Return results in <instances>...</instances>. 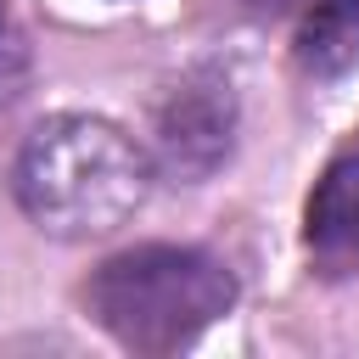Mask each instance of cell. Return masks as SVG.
Instances as JSON below:
<instances>
[{
	"mask_svg": "<svg viewBox=\"0 0 359 359\" xmlns=\"http://www.w3.org/2000/svg\"><path fill=\"white\" fill-rule=\"evenodd\" d=\"M297 62L314 79H342L359 62V0H309L297 22Z\"/></svg>",
	"mask_w": 359,
	"mask_h": 359,
	"instance_id": "5",
	"label": "cell"
},
{
	"mask_svg": "<svg viewBox=\"0 0 359 359\" xmlns=\"http://www.w3.org/2000/svg\"><path fill=\"white\" fill-rule=\"evenodd\" d=\"M252 6H275V0H252Z\"/></svg>",
	"mask_w": 359,
	"mask_h": 359,
	"instance_id": "6",
	"label": "cell"
},
{
	"mask_svg": "<svg viewBox=\"0 0 359 359\" xmlns=\"http://www.w3.org/2000/svg\"><path fill=\"white\" fill-rule=\"evenodd\" d=\"M236 84L219 67L180 73L151 118V174H168L180 185H202L236 146Z\"/></svg>",
	"mask_w": 359,
	"mask_h": 359,
	"instance_id": "3",
	"label": "cell"
},
{
	"mask_svg": "<svg viewBox=\"0 0 359 359\" xmlns=\"http://www.w3.org/2000/svg\"><path fill=\"white\" fill-rule=\"evenodd\" d=\"M303 241L320 264H359V157H337L303 208Z\"/></svg>",
	"mask_w": 359,
	"mask_h": 359,
	"instance_id": "4",
	"label": "cell"
},
{
	"mask_svg": "<svg viewBox=\"0 0 359 359\" xmlns=\"http://www.w3.org/2000/svg\"><path fill=\"white\" fill-rule=\"evenodd\" d=\"M17 208L56 241H95L129 224L151 191V157L135 135L90 112L45 118L11 168Z\"/></svg>",
	"mask_w": 359,
	"mask_h": 359,
	"instance_id": "1",
	"label": "cell"
},
{
	"mask_svg": "<svg viewBox=\"0 0 359 359\" xmlns=\"http://www.w3.org/2000/svg\"><path fill=\"white\" fill-rule=\"evenodd\" d=\"M0 34H6V11H0Z\"/></svg>",
	"mask_w": 359,
	"mask_h": 359,
	"instance_id": "7",
	"label": "cell"
},
{
	"mask_svg": "<svg viewBox=\"0 0 359 359\" xmlns=\"http://www.w3.org/2000/svg\"><path fill=\"white\" fill-rule=\"evenodd\" d=\"M84 309L112 342L135 353H174L236 309V275L202 247L151 241L107 258L84 280Z\"/></svg>",
	"mask_w": 359,
	"mask_h": 359,
	"instance_id": "2",
	"label": "cell"
}]
</instances>
